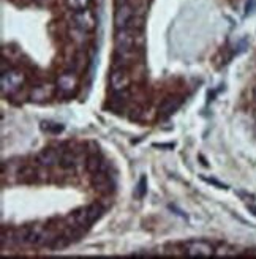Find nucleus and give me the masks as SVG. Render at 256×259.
<instances>
[{
    "instance_id": "obj_1",
    "label": "nucleus",
    "mask_w": 256,
    "mask_h": 259,
    "mask_svg": "<svg viewBox=\"0 0 256 259\" xmlns=\"http://www.w3.org/2000/svg\"><path fill=\"white\" fill-rule=\"evenodd\" d=\"M101 213H103V207L100 204H91V205H86L78 210H74L68 217V222L73 228L86 229V228H91L97 220H100Z\"/></svg>"
},
{
    "instance_id": "obj_2",
    "label": "nucleus",
    "mask_w": 256,
    "mask_h": 259,
    "mask_svg": "<svg viewBox=\"0 0 256 259\" xmlns=\"http://www.w3.org/2000/svg\"><path fill=\"white\" fill-rule=\"evenodd\" d=\"M25 82V74L21 70L10 68L2 70V77H0V85H2V94L4 95H13L15 92L24 85Z\"/></svg>"
},
{
    "instance_id": "obj_3",
    "label": "nucleus",
    "mask_w": 256,
    "mask_h": 259,
    "mask_svg": "<svg viewBox=\"0 0 256 259\" xmlns=\"http://www.w3.org/2000/svg\"><path fill=\"white\" fill-rule=\"evenodd\" d=\"M184 251L190 257H212L217 254L215 247L207 240H190L184 245Z\"/></svg>"
},
{
    "instance_id": "obj_4",
    "label": "nucleus",
    "mask_w": 256,
    "mask_h": 259,
    "mask_svg": "<svg viewBox=\"0 0 256 259\" xmlns=\"http://www.w3.org/2000/svg\"><path fill=\"white\" fill-rule=\"evenodd\" d=\"M73 25L79 32L89 33L97 27V18L94 15V11L91 10H82V11H74L73 13Z\"/></svg>"
},
{
    "instance_id": "obj_5",
    "label": "nucleus",
    "mask_w": 256,
    "mask_h": 259,
    "mask_svg": "<svg viewBox=\"0 0 256 259\" xmlns=\"http://www.w3.org/2000/svg\"><path fill=\"white\" fill-rule=\"evenodd\" d=\"M78 85H79V77L71 71L62 73L57 77V89L63 97L73 95L76 90H78Z\"/></svg>"
},
{
    "instance_id": "obj_6",
    "label": "nucleus",
    "mask_w": 256,
    "mask_h": 259,
    "mask_svg": "<svg viewBox=\"0 0 256 259\" xmlns=\"http://www.w3.org/2000/svg\"><path fill=\"white\" fill-rule=\"evenodd\" d=\"M132 79H130V74L128 71L122 67H117L111 71V76H109V84H111V89L114 92H125L130 85Z\"/></svg>"
},
{
    "instance_id": "obj_7",
    "label": "nucleus",
    "mask_w": 256,
    "mask_h": 259,
    "mask_svg": "<svg viewBox=\"0 0 256 259\" xmlns=\"http://www.w3.org/2000/svg\"><path fill=\"white\" fill-rule=\"evenodd\" d=\"M135 48V33L132 29H119L116 33V49L122 54L132 53Z\"/></svg>"
},
{
    "instance_id": "obj_8",
    "label": "nucleus",
    "mask_w": 256,
    "mask_h": 259,
    "mask_svg": "<svg viewBox=\"0 0 256 259\" xmlns=\"http://www.w3.org/2000/svg\"><path fill=\"white\" fill-rule=\"evenodd\" d=\"M60 155H62V150L48 147V149H43L40 153H38L36 161L40 163V166H43V167H53L56 164H60Z\"/></svg>"
},
{
    "instance_id": "obj_9",
    "label": "nucleus",
    "mask_w": 256,
    "mask_h": 259,
    "mask_svg": "<svg viewBox=\"0 0 256 259\" xmlns=\"http://www.w3.org/2000/svg\"><path fill=\"white\" fill-rule=\"evenodd\" d=\"M132 18H133V8H132V5L122 4L117 8V11H116V16H114V22H116L117 30L128 27V24H130Z\"/></svg>"
},
{
    "instance_id": "obj_10",
    "label": "nucleus",
    "mask_w": 256,
    "mask_h": 259,
    "mask_svg": "<svg viewBox=\"0 0 256 259\" xmlns=\"http://www.w3.org/2000/svg\"><path fill=\"white\" fill-rule=\"evenodd\" d=\"M54 95V87L51 84H40L32 89V94H30V100L36 101V103H43L48 101L49 98H53Z\"/></svg>"
},
{
    "instance_id": "obj_11",
    "label": "nucleus",
    "mask_w": 256,
    "mask_h": 259,
    "mask_svg": "<svg viewBox=\"0 0 256 259\" xmlns=\"http://www.w3.org/2000/svg\"><path fill=\"white\" fill-rule=\"evenodd\" d=\"M86 169L89 174H97V172H101V171H105L106 169V164L103 161V158L100 157L98 153H92V155H89L87 160H86Z\"/></svg>"
},
{
    "instance_id": "obj_12",
    "label": "nucleus",
    "mask_w": 256,
    "mask_h": 259,
    "mask_svg": "<svg viewBox=\"0 0 256 259\" xmlns=\"http://www.w3.org/2000/svg\"><path fill=\"white\" fill-rule=\"evenodd\" d=\"M182 100L179 97H168L166 100H163V103L160 105V115L161 117H168V115H171L173 112H176L179 109V106H181Z\"/></svg>"
},
{
    "instance_id": "obj_13",
    "label": "nucleus",
    "mask_w": 256,
    "mask_h": 259,
    "mask_svg": "<svg viewBox=\"0 0 256 259\" xmlns=\"http://www.w3.org/2000/svg\"><path fill=\"white\" fill-rule=\"evenodd\" d=\"M92 185L95 190L100 191H108L112 185H111V176L108 174V171H101L92 176Z\"/></svg>"
},
{
    "instance_id": "obj_14",
    "label": "nucleus",
    "mask_w": 256,
    "mask_h": 259,
    "mask_svg": "<svg viewBox=\"0 0 256 259\" xmlns=\"http://www.w3.org/2000/svg\"><path fill=\"white\" fill-rule=\"evenodd\" d=\"M67 7L74 13V11H82L91 7L92 0H65Z\"/></svg>"
},
{
    "instance_id": "obj_15",
    "label": "nucleus",
    "mask_w": 256,
    "mask_h": 259,
    "mask_svg": "<svg viewBox=\"0 0 256 259\" xmlns=\"http://www.w3.org/2000/svg\"><path fill=\"white\" fill-rule=\"evenodd\" d=\"M74 155L71 150H62V155H60V166L65 167V169H71V167L74 166Z\"/></svg>"
},
{
    "instance_id": "obj_16",
    "label": "nucleus",
    "mask_w": 256,
    "mask_h": 259,
    "mask_svg": "<svg viewBox=\"0 0 256 259\" xmlns=\"http://www.w3.org/2000/svg\"><path fill=\"white\" fill-rule=\"evenodd\" d=\"M41 128H43V132H46V133H54V135L63 132V126L60 123H54V122H43L41 123Z\"/></svg>"
},
{
    "instance_id": "obj_17",
    "label": "nucleus",
    "mask_w": 256,
    "mask_h": 259,
    "mask_svg": "<svg viewBox=\"0 0 256 259\" xmlns=\"http://www.w3.org/2000/svg\"><path fill=\"white\" fill-rule=\"evenodd\" d=\"M146 177H143L139 180V185H138V198H143L146 194Z\"/></svg>"
},
{
    "instance_id": "obj_18",
    "label": "nucleus",
    "mask_w": 256,
    "mask_h": 259,
    "mask_svg": "<svg viewBox=\"0 0 256 259\" xmlns=\"http://www.w3.org/2000/svg\"><path fill=\"white\" fill-rule=\"evenodd\" d=\"M204 180H206V182H209V184H214V185H217V187H219V188H226L223 184H220V182H217V180H214V179H204Z\"/></svg>"
},
{
    "instance_id": "obj_19",
    "label": "nucleus",
    "mask_w": 256,
    "mask_h": 259,
    "mask_svg": "<svg viewBox=\"0 0 256 259\" xmlns=\"http://www.w3.org/2000/svg\"><path fill=\"white\" fill-rule=\"evenodd\" d=\"M248 207V210L253 213V215H256V205H247Z\"/></svg>"
},
{
    "instance_id": "obj_20",
    "label": "nucleus",
    "mask_w": 256,
    "mask_h": 259,
    "mask_svg": "<svg viewBox=\"0 0 256 259\" xmlns=\"http://www.w3.org/2000/svg\"><path fill=\"white\" fill-rule=\"evenodd\" d=\"M254 100H256V89H254Z\"/></svg>"
}]
</instances>
